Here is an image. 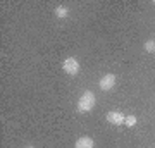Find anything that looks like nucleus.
Wrapping results in <instances>:
<instances>
[{
    "label": "nucleus",
    "mask_w": 155,
    "mask_h": 148,
    "mask_svg": "<svg viewBox=\"0 0 155 148\" xmlns=\"http://www.w3.org/2000/svg\"><path fill=\"white\" fill-rule=\"evenodd\" d=\"M95 104H97V98H95V93L91 91H84L79 100H78V110L81 114H86V112H91L95 109Z\"/></svg>",
    "instance_id": "nucleus-1"
},
{
    "label": "nucleus",
    "mask_w": 155,
    "mask_h": 148,
    "mask_svg": "<svg viewBox=\"0 0 155 148\" xmlns=\"http://www.w3.org/2000/svg\"><path fill=\"white\" fill-rule=\"evenodd\" d=\"M79 62H78V59H74V57H69V59H66V61L62 62V71L66 72V74H69V76H76L78 72H79Z\"/></svg>",
    "instance_id": "nucleus-2"
},
{
    "label": "nucleus",
    "mask_w": 155,
    "mask_h": 148,
    "mask_svg": "<svg viewBox=\"0 0 155 148\" xmlns=\"http://www.w3.org/2000/svg\"><path fill=\"white\" fill-rule=\"evenodd\" d=\"M98 86H100L102 91H110L112 88L116 86V76H114V74H105V76L98 81Z\"/></svg>",
    "instance_id": "nucleus-3"
},
{
    "label": "nucleus",
    "mask_w": 155,
    "mask_h": 148,
    "mask_svg": "<svg viewBox=\"0 0 155 148\" xmlns=\"http://www.w3.org/2000/svg\"><path fill=\"white\" fill-rule=\"evenodd\" d=\"M107 121L110 122V124H114V126H119V124H124V121H126V117H124V114H121V112H109L107 114Z\"/></svg>",
    "instance_id": "nucleus-4"
},
{
    "label": "nucleus",
    "mask_w": 155,
    "mask_h": 148,
    "mask_svg": "<svg viewBox=\"0 0 155 148\" xmlns=\"http://www.w3.org/2000/svg\"><path fill=\"white\" fill-rule=\"evenodd\" d=\"M95 146V143L91 138L88 136H83V138H79L76 141V145H74V148H93Z\"/></svg>",
    "instance_id": "nucleus-5"
},
{
    "label": "nucleus",
    "mask_w": 155,
    "mask_h": 148,
    "mask_svg": "<svg viewBox=\"0 0 155 148\" xmlns=\"http://www.w3.org/2000/svg\"><path fill=\"white\" fill-rule=\"evenodd\" d=\"M55 16L59 17V19H66V17L69 16V11H67V7L59 5V7L55 9Z\"/></svg>",
    "instance_id": "nucleus-6"
},
{
    "label": "nucleus",
    "mask_w": 155,
    "mask_h": 148,
    "mask_svg": "<svg viewBox=\"0 0 155 148\" xmlns=\"http://www.w3.org/2000/svg\"><path fill=\"white\" fill-rule=\"evenodd\" d=\"M136 115H127L126 117V121H124V124H126L127 127H133V126H136Z\"/></svg>",
    "instance_id": "nucleus-7"
},
{
    "label": "nucleus",
    "mask_w": 155,
    "mask_h": 148,
    "mask_svg": "<svg viewBox=\"0 0 155 148\" xmlns=\"http://www.w3.org/2000/svg\"><path fill=\"white\" fill-rule=\"evenodd\" d=\"M145 50H147L148 54H152V52H155V41H153V40H148V41L145 43Z\"/></svg>",
    "instance_id": "nucleus-8"
},
{
    "label": "nucleus",
    "mask_w": 155,
    "mask_h": 148,
    "mask_svg": "<svg viewBox=\"0 0 155 148\" xmlns=\"http://www.w3.org/2000/svg\"><path fill=\"white\" fill-rule=\"evenodd\" d=\"M26 148H35V146H26Z\"/></svg>",
    "instance_id": "nucleus-9"
}]
</instances>
